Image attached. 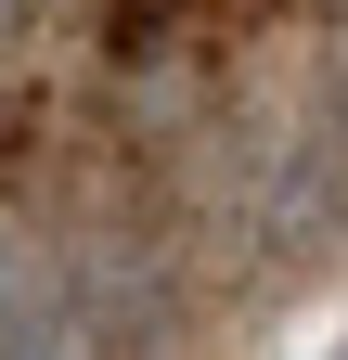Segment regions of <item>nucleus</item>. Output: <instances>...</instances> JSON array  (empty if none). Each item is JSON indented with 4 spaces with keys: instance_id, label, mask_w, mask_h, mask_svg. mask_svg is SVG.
Here are the masks:
<instances>
[{
    "instance_id": "nucleus-1",
    "label": "nucleus",
    "mask_w": 348,
    "mask_h": 360,
    "mask_svg": "<svg viewBox=\"0 0 348 360\" xmlns=\"http://www.w3.org/2000/svg\"><path fill=\"white\" fill-rule=\"evenodd\" d=\"M335 360H348V347H335Z\"/></svg>"
}]
</instances>
